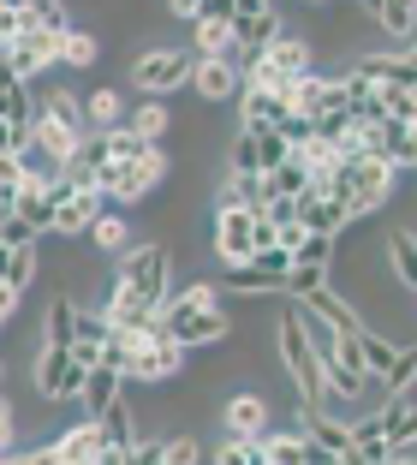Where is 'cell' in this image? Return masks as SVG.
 Returning <instances> with one entry per match:
<instances>
[{
	"mask_svg": "<svg viewBox=\"0 0 417 465\" xmlns=\"http://www.w3.org/2000/svg\"><path fill=\"white\" fill-rule=\"evenodd\" d=\"M0 465H30V453H25V448H13V453H6Z\"/></svg>",
	"mask_w": 417,
	"mask_h": 465,
	"instance_id": "cell-41",
	"label": "cell"
},
{
	"mask_svg": "<svg viewBox=\"0 0 417 465\" xmlns=\"http://www.w3.org/2000/svg\"><path fill=\"white\" fill-rule=\"evenodd\" d=\"M304 6H334V0H304Z\"/></svg>",
	"mask_w": 417,
	"mask_h": 465,
	"instance_id": "cell-43",
	"label": "cell"
},
{
	"mask_svg": "<svg viewBox=\"0 0 417 465\" xmlns=\"http://www.w3.org/2000/svg\"><path fill=\"white\" fill-rule=\"evenodd\" d=\"M363 84H376V90H393V84H412L417 90V66H412V48H376V54H358L352 60Z\"/></svg>",
	"mask_w": 417,
	"mask_h": 465,
	"instance_id": "cell-13",
	"label": "cell"
},
{
	"mask_svg": "<svg viewBox=\"0 0 417 465\" xmlns=\"http://www.w3.org/2000/svg\"><path fill=\"white\" fill-rule=\"evenodd\" d=\"M244 137H251V155H256V173H269V167H281V162H286V155H293V150H286V137H281V132H244Z\"/></svg>",
	"mask_w": 417,
	"mask_h": 465,
	"instance_id": "cell-33",
	"label": "cell"
},
{
	"mask_svg": "<svg viewBox=\"0 0 417 465\" xmlns=\"http://www.w3.org/2000/svg\"><path fill=\"white\" fill-rule=\"evenodd\" d=\"M185 90L197 102H209V108L233 102V96H239V60H233V54H197V60H191Z\"/></svg>",
	"mask_w": 417,
	"mask_h": 465,
	"instance_id": "cell-9",
	"label": "cell"
},
{
	"mask_svg": "<svg viewBox=\"0 0 417 465\" xmlns=\"http://www.w3.org/2000/svg\"><path fill=\"white\" fill-rule=\"evenodd\" d=\"M0 66L13 72V78H25V84H42V72L60 66L55 36H42V30H18V36L0 48Z\"/></svg>",
	"mask_w": 417,
	"mask_h": 465,
	"instance_id": "cell-10",
	"label": "cell"
},
{
	"mask_svg": "<svg viewBox=\"0 0 417 465\" xmlns=\"http://www.w3.org/2000/svg\"><path fill=\"white\" fill-rule=\"evenodd\" d=\"M382 96V120H417V90L412 84H393V90H376Z\"/></svg>",
	"mask_w": 417,
	"mask_h": 465,
	"instance_id": "cell-34",
	"label": "cell"
},
{
	"mask_svg": "<svg viewBox=\"0 0 417 465\" xmlns=\"http://www.w3.org/2000/svg\"><path fill=\"white\" fill-rule=\"evenodd\" d=\"M120 465H162V436H137L132 448L120 453Z\"/></svg>",
	"mask_w": 417,
	"mask_h": 465,
	"instance_id": "cell-36",
	"label": "cell"
},
{
	"mask_svg": "<svg viewBox=\"0 0 417 465\" xmlns=\"http://www.w3.org/2000/svg\"><path fill=\"white\" fill-rule=\"evenodd\" d=\"M167 179H174V155L162 150V143H149L137 162H102L95 167V192L108 197V203H120V209H137V203H149V197L162 192Z\"/></svg>",
	"mask_w": 417,
	"mask_h": 465,
	"instance_id": "cell-2",
	"label": "cell"
},
{
	"mask_svg": "<svg viewBox=\"0 0 417 465\" xmlns=\"http://www.w3.org/2000/svg\"><path fill=\"white\" fill-rule=\"evenodd\" d=\"M84 465H95V460H84Z\"/></svg>",
	"mask_w": 417,
	"mask_h": 465,
	"instance_id": "cell-44",
	"label": "cell"
},
{
	"mask_svg": "<svg viewBox=\"0 0 417 465\" xmlns=\"http://www.w3.org/2000/svg\"><path fill=\"white\" fill-rule=\"evenodd\" d=\"M412 341H388L382 329H358V352H363V370H370V382H382L393 364H400V352Z\"/></svg>",
	"mask_w": 417,
	"mask_h": 465,
	"instance_id": "cell-23",
	"label": "cell"
},
{
	"mask_svg": "<svg viewBox=\"0 0 417 465\" xmlns=\"http://www.w3.org/2000/svg\"><path fill=\"white\" fill-rule=\"evenodd\" d=\"M55 54H60V66H72V72H90L95 60H102V36H95L90 25H66L55 36Z\"/></svg>",
	"mask_w": 417,
	"mask_h": 465,
	"instance_id": "cell-21",
	"label": "cell"
},
{
	"mask_svg": "<svg viewBox=\"0 0 417 465\" xmlns=\"http://www.w3.org/2000/svg\"><path fill=\"white\" fill-rule=\"evenodd\" d=\"M114 287H125L132 299L155 304L162 311V299L174 292V251L162 245V239H144V245H125L120 251V269H114Z\"/></svg>",
	"mask_w": 417,
	"mask_h": 465,
	"instance_id": "cell-3",
	"label": "cell"
},
{
	"mask_svg": "<svg viewBox=\"0 0 417 465\" xmlns=\"http://www.w3.org/2000/svg\"><path fill=\"white\" fill-rule=\"evenodd\" d=\"M84 376H90V370L72 358V346L42 341L36 352H30V388H36V400H55V406H66V400H78Z\"/></svg>",
	"mask_w": 417,
	"mask_h": 465,
	"instance_id": "cell-6",
	"label": "cell"
},
{
	"mask_svg": "<svg viewBox=\"0 0 417 465\" xmlns=\"http://www.w3.org/2000/svg\"><path fill=\"white\" fill-rule=\"evenodd\" d=\"M0 274H6V239H0Z\"/></svg>",
	"mask_w": 417,
	"mask_h": 465,
	"instance_id": "cell-42",
	"label": "cell"
},
{
	"mask_svg": "<svg viewBox=\"0 0 417 465\" xmlns=\"http://www.w3.org/2000/svg\"><path fill=\"white\" fill-rule=\"evenodd\" d=\"M102 209H108V197L95 192V185H72V192L60 197V209H55V221H48V232H55V239H66V245H78Z\"/></svg>",
	"mask_w": 417,
	"mask_h": 465,
	"instance_id": "cell-11",
	"label": "cell"
},
{
	"mask_svg": "<svg viewBox=\"0 0 417 465\" xmlns=\"http://www.w3.org/2000/svg\"><path fill=\"white\" fill-rule=\"evenodd\" d=\"M102 143H108V162H137V155L149 150L132 125H114V132H102Z\"/></svg>",
	"mask_w": 417,
	"mask_h": 465,
	"instance_id": "cell-35",
	"label": "cell"
},
{
	"mask_svg": "<svg viewBox=\"0 0 417 465\" xmlns=\"http://www.w3.org/2000/svg\"><path fill=\"white\" fill-rule=\"evenodd\" d=\"M215 465H269L263 460V436H221Z\"/></svg>",
	"mask_w": 417,
	"mask_h": 465,
	"instance_id": "cell-32",
	"label": "cell"
},
{
	"mask_svg": "<svg viewBox=\"0 0 417 465\" xmlns=\"http://www.w3.org/2000/svg\"><path fill=\"white\" fill-rule=\"evenodd\" d=\"M30 114H36V90L0 66V120H6V125H25V132H30Z\"/></svg>",
	"mask_w": 417,
	"mask_h": 465,
	"instance_id": "cell-26",
	"label": "cell"
},
{
	"mask_svg": "<svg viewBox=\"0 0 417 465\" xmlns=\"http://www.w3.org/2000/svg\"><path fill=\"white\" fill-rule=\"evenodd\" d=\"M251 227H256V203H244V209H215V239H209V251H215L221 269H244V262H251V251H256Z\"/></svg>",
	"mask_w": 417,
	"mask_h": 465,
	"instance_id": "cell-7",
	"label": "cell"
},
{
	"mask_svg": "<svg viewBox=\"0 0 417 465\" xmlns=\"http://www.w3.org/2000/svg\"><path fill=\"white\" fill-rule=\"evenodd\" d=\"M95 430H102V448H132V441H137V411H132V400H114V406L108 411H102V418H95Z\"/></svg>",
	"mask_w": 417,
	"mask_h": 465,
	"instance_id": "cell-27",
	"label": "cell"
},
{
	"mask_svg": "<svg viewBox=\"0 0 417 465\" xmlns=\"http://www.w3.org/2000/svg\"><path fill=\"white\" fill-rule=\"evenodd\" d=\"M18 6H25V0H18Z\"/></svg>",
	"mask_w": 417,
	"mask_h": 465,
	"instance_id": "cell-45",
	"label": "cell"
},
{
	"mask_svg": "<svg viewBox=\"0 0 417 465\" xmlns=\"http://www.w3.org/2000/svg\"><path fill=\"white\" fill-rule=\"evenodd\" d=\"M400 179L405 173H393L388 162L352 150V155H340L334 179H328V197H340V203H346V215L363 221V215H376V209H388L393 197H400Z\"/></svg>",
	"mask_w": 417,
	"mask_h": 465,
	"instance_id": "cell-1",
	"label": "cell"
},
{
	"mask_svg": "<svg viewBox=\"0 0 417 465\" xmlns=\"http://www.w3.org/2000/svg\"><path fill=\"white\" fill-rule=\"evenodd\" d=\"M42 274V239H25V245H6V287H18V292H30V281Z\"/></svg>",
	"mask_w": 417,
	"mask_h": 465,
	"instance_id": "cell-30",
	"label": "cell"
},
{
	"mask_svg": "<svg viewBox=\"0 0 417 465\" xmlns=\"http://www.w3.org/2000/svg\"><path fill=\"white\" fill-rule=\"evenodd\" d=\"M388 269H393V292L412 299V292H417V232H412L405 215H400V227L388 232Z\"/></svg>",
	"mask_w": 417,
	"mask_h": 465,
	"instance_id": "cell-18",
	"label": "cell"
},
{
	"mask_svg": "<svg viewBox=\"0 0 417 465\" xmlns=\"http://www.w3.org/2000/svg\"><path fill=\"white\" fill-rule=\"evenodd\" d=\"M125 125H132L144 143H162V137L174 132V108H167L162 96H144L137 108H125Z\"/></svg>",
	"mask_w": 417,
	"mask_h": 465,
	"instance_id": "cell-25",
	"label": "cell"
},
{
	"mask_svg": "<svg viewBox=\"0 0 417 465\" xmlns=\"http://www.w3.org/2000/svg\"><path fill=\"white\" fill-rule=\"evenodd\" d=\"M120 394H125V376H120V370L90 364V376H84V388H78V400H72V406H78L84 418H102V411H108Z\"/></svg>",
	"mask_w": 417,
	"mask_h": 465,
	"instance_id": "cell-19",
	"label": "cell"
},
{
	"mask_svg": "<svg viewBox=\"0 0 417 465\" xmlns=\"http://www.w3.org/2000/svg\"><path fill=\"white\" fill-rule=\"evenodd\" d=\"M370 25L393 42V48H412V30H417V0H358Z\"/></svg>",
	"mask_w": 417,
	"mask_h": 465,
	"instance_id": "cell-17",
	"label": "cell"
},
{
	"mask_svg": "<svg viewBox=\"0 0 417 465\" xmlns=\"http://www.w3.org/2000/svg\"><path fill=\"white\" fill-rule=\"evenodd\" d=\"M66 25H72L66 0H25V6H18V30H42V36H60Z\"/></svg>",
	"mask_w": 417,
	"mask_h": 465,
	"instance_id": "cell-31",
	"label": "cell"
},
{
	"mask_svg": "<svg viewBox=\"0 0 417 465\" xmlns=\"http://www.w3.org/2000/svg\"><path fill=\"white\" fill-rule=\"evenodd\" d=\"M84 102V132H114V125H125V90H114V84H102V90H90Z\"/></svg>",
	"mask_w": 417,
	"mask_h": 465,
	"instance_id": "cell-22",
	"label": "cell"
},
{
	"mask_svg": "<svg viewBox=\"0 0 417 465\" xmlns=\"http://www.w3.org/2000/svg\"><path fill=\"white\" fill-rule=\"evenodd\" d=\"M36 114H42V120H55V125H72V132H84V102H78V90H66V84H42Z\"/></svg>",
	"mask_w": 417,
	"mask_h": 465,
	"instance_id": "cell-24",
	"label": "cell"
},
{
	"mask_svg": "<svg viewBox=\"0 0 417 465\" xmlns=\"http://www.w3.org/2000/svg\"><path fill=\"white\" fill-rule=\"evenodd\" d=\"M18 304H25V292H18V287H6V281H0V334H6V329H13V322H18Z\"/></svg>",
	"mask_w": 417,
	"mask_h": 465,
	"instance_id": "cell-38",
	"label": "cell"
},
{
	"mask_svg": "<svg viewBox=\"0 0 417 465\" xmlns=\"http://www.w3.org/2000/svg\"><path fill=\"white\" fill-rule=\"evenodd\" d=\"M84 239H90V251H108V257H120V251L132 245V221H125L120 209H102V215L90 221V232H84Z\"/></svg>",
	"mask_w": 417,
	"mask_h": 465,
	"instance_id": "cell-29",
	"label": "cell"
},
{
	"mask_svg": "<svg viewBox=\"0 0 417 465\" xmlns=\"http://www.w3.org/2000/svg\"><path fill=\"white\" fill-rule=\"evenodd\" d=\"M191 54H233V18H209V13L191 18Z\"/></svg>",
	"mask_w": 417,
	"mask_h": 465,
	"instance_id": "cell-28",
	"label": "cell"
},
{
	"mask_svg": "<svg viewBox=\"0 0 417 465\" xmlns=\"http://www.w3.org/2000/svg\"><path fill=\"white\" fill-rule=\"evenodd\" d=\"M191 48H179V42H149L144 54H132V66H125V78L144 90V96H174V90H185V78H191Z\"/></svg>",
	"mask_w": 417,
	"mask_h": 465,
	"instance_id": "cell-4",
	"label": "cell"
},
{
	"mask_svg": "<svg viewBox=\"0 0 417 465\" xmlns=\"http://www.w3.org/2000/svg\"><path fill=\"white\" fill-rule=\"evenodd\" d=\"M293 304H304L310 316H323V322H328L334 334H358V329H370L358 304H352V299H346L340 287H328V281H323V287H310V292H298Z\"/></svg>",
	"mask_w": 417,
	"mask_h": 465,
	"instance_id": "cell-12",
	"label": "cell"
},
{
	"mask_svg": "<svg viewBox=\"0 0 417 465\" xmlns=\"http://www.w3.org/2000/svg\"><path fill=\"white\" fill-rule=\"evenodd\" d=\"M197 6H203V0H167V13H174V18H185V25L197 18Z\"/></svg>",
	"mask_w": 417,
	"mask_h": 465,
	"instance_id": "cell-40",
	"label": "cell"
},
{
	"mask_svg": "<svg viewBox=\"0 0 417 465\" xmlns=\"http://www.w3.org/2000/svg\"><path fill=\"white\" fill-rule=\"evenodd\" d=\"M281 0H233V18H256V13H274Z\"/></svg>",
	"mask_w": 417,
	"mask_h": 465,
	"instance_id": "cell-39",
	"label": "cell"
},
{
	"mask_svg": "<svg viewBox=\"0 0 417 465\" xmlns=\"http://www.w3.org/2000/svg\"><path fill=\"white\" fill-rule=\"evenodd\" d=\"M155 322H162L167 334H174L185 352H203V346H221L233 334V316L227 304H191V311H179V304H162L155 311Z\"/></svg>",
	"mask_w": 417,
	"mask_h": 465,
	"instance_id": "cell-5",
	"label": "cell"
},
{
	"mask_svg": "<svg viewBox=\"0 0 417 465\" xmlns=\"http://www.w3.org/2000/svg\"><path fill=\"white\" fill-rule=\"evenodd\" d=\"M286 114H293L286 96H269V90H239V96H233V120H239V132H274Z\"/></svg>",
	"mask_w": 417,
	"mask_h": 465,
	"instance_id": "cell-15",
	"label": "cell"
},
{
	"mask_svg": "<svg viewBox=\"0 0 417 465\" xmlns=\"http://www.w3.org/2000/svg\"><path fill=\"white\" fill-rule=\"evenodd\" d=\"M13 448H18V406L0 388V453H13Z\"/></svg>",
	"mask_w": 417,
	"mask_h": 465,
	"instance_id": "cell-37",
	"label": "cell"
},
{
	"mask_svg": "<svg viewBox=\"0 0 417 465\" xmlns=\"http://www.w3.org/2000/svg\"><path fill=\"white\" fill-rule=\"evenodd\" d=\"M48 448H55L60 465H84V460H95V453H102V430H95V418H78V424H66L55 441H48Z\"/></svg>",
	"mask_w": 417,
	"mask_h": 465,
	"instance_id": "cell-20",
	"label": "cell"
},
{
	"mask_svg": "<svg viewBox=\"0 0 417 465\" xmlns=\"http://www.w3.org/2000/svg\"><path fill=\"white\" fill-rule=\"evenodd\" d=\"M72 192V179H18V192H13V209L6 215L25 221L30 232H48V221H55L60 197Z\"/></svg>",
	"mask_w": 417,
	"mask_h": 465,
	"instance_id": "cell-8",
	"label": "cell"
},
{
	"mask_svg": "<svg viewBox=\"0 0 417 465\" xmlns=\"http://www.w3.org/2000/svg\"><path fill=\"white\" fill-rule=\"evenodd\" d=\"M293 221L304 232H323V239H340V232H352V215H346V203L340 197H328V192H304L293 203Z\"/></svg>",
	"mask_w": 417,
	"mask_h": 465,
	"instance_id": "cell-14",
	"label": "cell"
},
{
	"mask_svg": "<svg viewBox=\"0 0 417 465\" xmlns=\"http://www.w3.org/2000/svg\"><path fill=\"white\" fill-rule=\"evenodd\" d=\"M221 430H227V436H263V430H269V400L256 394V388L227 394L221 400Z\"/></svg>",
	"mask_w": 417,
	"mask_h": 465,
	"instance_id": "cell-16",
	"label": "cell"
}]
</instances>
